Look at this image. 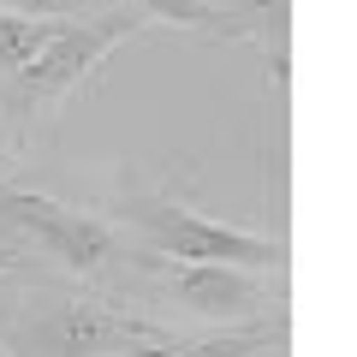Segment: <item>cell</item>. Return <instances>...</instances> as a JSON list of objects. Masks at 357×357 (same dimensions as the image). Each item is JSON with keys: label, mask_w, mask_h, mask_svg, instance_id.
Masks as SVG:
<instances>
[{"label": "cell", "mask_w": 357, "mask_h": 357, "mask_svg": "<svg viewBox=\"0 0 357 357\" xmlns=\"http://www.w3.org/2000/svg\"><path fill=\"white\" fill-rule=\"evenodd\" d=\"M137 30H149V18L131 6H96V13L60 18L54 36L36 48V60H24L6 84H0V143L24 149V137L36 131V119L48 107H60L77 84H84L119 42H131Z\"/></svg>", "instance_id": "obj_3"}, {"label": "cell", "mask_w": 357, "mask_h": 357, "mask_svg": "<svg viewBox=\"0 0 357 357\" xmlns=\"http://www.w3.org/2000/svg\"><path fill=\"white\" fill-rule=\"evenodd\" d=\"M6 185H13V149L0 143V191H6Z\"/></svg>", "instance_id": "obj_10"}, {"label": "cell", "mask_w": 357, "mask_h": 357, "mask_svg": "<svg viewBox=\"0 0 357 357\" xmlns=\"http://www.w3.org/2000/svg\"><path fill=\"white\" fill-rule=\"evenodd\" d=\"M131 292L173 304L197 328H232V321H256V316L274 310L268 274L215 268V262H161L149 250H137V280H131Z\"/></svg>", "instance_id": "obj_5"}, {"label": "cell", "mask_w": 357, "mask_h": 357, "mask_svg": "<svg viewBox=\"0 0 357 357\" xmlns=\"http://www.w3.org/2000/svg\"><path fill=\"white\" fill-rule=\"evenodd\" d=\"M137 250L161 256V262H215V268H244V274H286V238H262V232L227 227V220L191 208L173 191H119L102 208Z\"/></svg>", "instance_id": "obj_4"}, {"label": "cell", "mask_w": 357, "mask_h": 357, "mask_svg": "<svg viewBox=\"0 0 357 357\" xmlns=\"http://www.w3.org/2000/svg\"><path fill=\"white\" fill-rule=\"evenodd\" d=\"M0 357H13V351H6V333H0Z\"/></svg>", "instance_id": "obj_11"}, {"label": "cell", "mask_w": 357, "mask_h": 357, "mask_svg": "<svg viewBox=\"0 0 357 357\" xmlns=\"http://www.w3.org/2000/svg\"><path fill=\"white\" fill-rule=\"evenodd\" d=\"M102 6H131L143 13L149 24H178V30H197V36H220V42H238V30L227 24L215 0H102Z\"/></svg>", "instance_id": "obj_7"}, {"label": "cell", "mask_w": 357, "mask_h": 357, "mask_svg": "<svg viewBox=\"0 0 357 357\" xmlns=\"http://www.w3.org/2000/svg\"><path fill=\"white\" fill-rule=\"evenodd\" d=\"M0 220L30 244V256L42 262V274L72 286H96V292L126 298L137 280V244L102 215V208H77V203H54L42 191L6 185L0 191Z\"/></svg>", "instance_id": "obj_2"}, {"label": "cell", "mask_w": 357, "mask_h": 357, "mask_svg": "<svg viewBox=\"0 0 357 357\" xmlns=\"http://www.w3.org/2000/svg\"><path fill=\"white\" fill-rule=\"evenodd\" d=\"M167 357H286V310L274 304L268 316L232 328H173Z\"/></svg>", "instance_id": "obj_6"}, {"label": "cell", "mask_w": 357, "mask_h": 357, "mask_svg": "<svg viewBox=\"0 0 357 357\" xmlns=\"http://www.w3.org/2000/svg\"><path fill=\"white\" fill-rule=\"evenodd\" d=\"M0 274H42V262L30 256V244L0 220Z\"/></svg>", "instance_id": "obj_9"}, {"label": "cell", "mask_w": 357, "mask_h": 357, "mask_svg": "<svg viewBox=\"0 0 357 357\" xmlns=\"http://www.w3.org/2000/svg\"><path fill=\"white\" fill-rule=\"evenodd\" d=\"M0 333L24 357H167L173 345V321L54 274H30V298L13 304Z\"/></svg>", "instance_id": "obj_1"}, {"label": "cell", "mask_w": 357, "mask_h": 357, "mask_svg": "<svg viewBox=\"0 0 357 357\" xmlns=\"http://www.w3.org/2000/svg\"><path fill=\"white\" fill-rule=\"evenodd\" d=\"M96 6L102 0H0V13H18V18H77Z\"/></svg>", "instance_id": "obj_8"}]
</instances>
